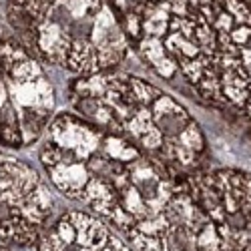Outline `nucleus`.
Returning a JSON list of instances; mask_svg holds the SVG:
<instances>
[{"instance_id":"obj_1","label":"nucleus","mask_w":251,"mask_h":251,"mask_svg":"<svg viewBox=\"0 0 251 251\" xmlns=\"http://www.w3.org/2000/svg\"><path fill=\"white\" fill-rule=\"evenodd\" d=\"M6 18L34 56L80 75L115 67L127 52V36L104 0H6Z\"/></svg>"},{"instance_id":"obj_2","label":"nucleus","mask_w":251,"mask_h":251,"mask_svg":"<svg viewBox=\"0 0 251 251\" xmlns=\"http://www.w3.org/2000/svg\"><path fill=\"white\" fill-rule=\"evenodd\" d=\"M52 109L54 93L38 58L0 32V145L18 149L36 143Z\"/></svg>"},{"instance_id":"obj_3","label":"nucleus","mask_w":251,"mask_h":251,"mask_svg":"<svg viewBox=\"0 0 251 251\" xmlns=\"http://www.w3.org/2000/svg\"><path fill=\"white\" fill-rule=\"evenodd\" d=\"M54 233L60 237V241L65 245H73L75 243V237H76V229L73 225V221L69 219V215H65L62 219H58L56 227H54Z\"/></svg>"},{"instance_id":"obj_4","label":"nucleus","mask_w":251,"mask_h":251,"mask_svg":"<svg viewBox=\"0 0 251 251\" xmlns=\"http://www.w3.org/2000/svg\"><path fill=\"white\" fill-rule=\"evenodd\" d=\"M243 58H245V67L251 73V50H243Z\"/></svg>"},{"instance_id":"obj_5","label":"nucleus","mask_w":251,"mask_h":251,"mask_svg":"<svg viewBox=\"0 0 251 251\" xmlns=\"http://www.w3.org/2000/svg\"><path fill=\"white\" fill-rule=\"evenodd\" d=\"M249 113H251V100H249Z\"/></svg>"},{"instance_id":"obj_6","label":"nucleus","mask_w":251,"mask_h":251,"mask_svg":"<svg viewBox=\"0 0 251 251\" xmlns=\"http://www.w3.org/2000/svg\"><path fill=\"white\" fill-rule=\"evenodd\" d=\"M249 251H251V249H249Z\"/></svg>"}]
</instances>
